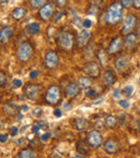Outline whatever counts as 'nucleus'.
I'll list each match as a JSON object with an SVG mask.
<instances>
[{
    "label": "nucleus",
    "mask_w": 140,
    "mask_h": 158,
    "mask_svg": "<svg viewBox=\"0 0 140 158\" xmlns=\"http://www.w3.org/2000/svg\"><path fill=\"white\" fill-rule=\"evenodd\" d=\"M27 14V10L23 6H19V8H15L14 10L11 12V17H12L14 21H21L22 19L26 16Z\"/></svg>",
    "instance_id": "6ab92c4d"
},
{
    "label": "nucleus",
    "mask_w": 140,
    "mask_h": 158,
    "mask_svg": "<svg viewBox=\"0 0 140 158\" xmlns=\"http://www.w3.org/2000/svg\"><path fill=\"white\" fill-rule=\"evenodd\" d=\"M104 150L107 154L109 155H114L120 151V144L117 140L114 139H108L104 143Z\"/></svg>",
    "instance_id": "f8f14e48"
},
{
    "label": "nucleus",
    "mask_w": 140,
    "mask_h": 158,
    "mask_svg": "<svg viewBox=\"0 0 140 158\" xmlns=\"http://www.w3.org/2000/svg\"><path fill=\"white\" fill-rule=\"evenodd\" d=\"M68 108H69V106H68L67 103H66V104H64V109H65V110H67Z\"/></svg>",
    "instance_id": "de8ad7c7"
},
{
    "label": "nucleus",
    "mask_w": 140,
    "mask_h": 158,
    "mask_svg": "<svg viewBox=\"0 0 140 158\" xmlns=\"http://www.w3.org/2000/svg\"><path fill=\"white\" fill-rule=\"evenodd\" d=\"M134 90H135V88L133 85H126L122 88L121 95H123L124 97H126V98H129V97H132L133 94H134Z\"/></svg>",
    "instance_id": "a878e982"
},
{
    "label": "nucleus",
    "mask_w": 140,
    "mask_h": 158,
    "mask_svg": "<svg viewBox=\"0 0 140 158\" xmlns=\"http://www.w3.org/2000/svg\"><path fill=\"white\" fill-rule=\"evenodd\" d=\"M29 3L32 9H38L41 8L42 6H44L46 3V0H30Z\"/></svg>",
    "instance_id": "bb28decb"
},
{
    "label": "nucleus",
    "mask_w": 140,
    "mask_h": 158,
    "mask_svg": "<svg viewBox=\"0 0 140 158\" xmlns=\"http://www.w3.org/2000/svg\"><path fill=\"white\" fill-rule=\"evenodd\" d=\"M123 43H124V41L122 40L121 37H115V38H113V39L111 40L110 44H109L108 50H107V51H108V54L114 55V54H117V53H119L120 51L122 50Z\"/></svg>",
    "instance_id": "9b49d317"
},
{
    "label": "nucleus",
    "mask_w": 140,
    "mask_h": 158,
    "mask_svg": "<svg viewBox=\"0 0 140 158\" xmlns=\"http://www.w3.org/2000/svg\"><path fill=\"white\" fill-rule=\"evenodd\" d=\"M17 133H19V128H17V127L13 126L9 129V135H10L11 137H16Z\"/></svg>",
    "instance_id": "e433bc0d"
},
{
    "label": "nucleus",
    "mask_w": 140,
    "mask_h": 158,
    "mask_svg": "<svg viewBox=\"0 0 140 158\" xmlns=\"http://www.w3.org/2000/svg\"><path fill=\"white\" fill-rule=\"evenodd\" d=\"M6 73L4 72L3 70H1L0 71V85H1V87L3 88V87H6Z\"/></svg>",
    "instance_id": "c756f323"
},
{
    "label": "nucleus",
    "mask_w": 140,
    "mask_h": 158,
    "mask_svg": "<svg viewBox=\"0 0 140 158\" xmlns=\"http://www.w3.org/2000/svg\"><path fill=\"white\" fill-rule=\"evenodd\" d=\"M137 24V17L136 15L133 14H128L125 17V21H124V25L121 29V35H126L127 33L132 32L134 30V28L136 27Z\"/></svg>",
    "instance_id": "9d476101"
},
{
    "label": "nucleus",
    "mask_w": 140,
    "mask_h": 158,
    "mask_svg": "<svg viewBox=\"0 0 140 158\" xmlns=\"http://www.w3.org/2000/svg\"><path fill=\"white\" fill-rule=\"evenodd\" d=\"M117 103H119V106H122L123 109H128L130 106V103L127 101V100H119Z\"/></svg>",
    "instance_id": "c9c22d12"
},
{
    "label": "nucleus",
    "mask_w": 140,
    "mask_h": 158,
    "mask_svg": "<svg viewBox=\"0 0 140 158\" xmlns=\"http://www.w3.org/2000/svg\"><path fill=\"white\" fill-rule=\"evenodd\" d=\"M32 53H34L32 45L28 41H24V42H22L19 45V48H17V51H16L17 59H19V61L26 63V61H28L32 58Z\"/></svg>",
    "instance_id": "f03ea898"
},
{
    "label": "nucleus",
    "mask_w": 140,
    "mask_h": 158,
    "mask_svg": "<svg viewBox=\"0 0 140 158\" xmlns=\"http://www.w3.org/2000/svg\"><path fill=\"white\" fill-rule=\"evenodd\" d=\"M137 43V35L134 32H129L125 35V40H124V44L126 48H132L136 45Z\"/></svg>",
    "instance_id": "aec40b11"
},
{
    "label": "nucleus",
    "mask_w": 140,
    "mask_h": 158,
    "mask_svg": "<svg viewBox=\"0 0 140 158\" xmlns=\"http://www.w3.org/2000/svg\"><path fill=\"white\" fill-rule=\"evenodd\" d=\"M82 25H83L85 28H90V27H92V22H91V19H84V21H83Z\"/></svg>",
    "instance_id": "a19ab883"
},
{
    "label": "nucleus",
    "mask_w": 140,
    "mask_h": 158,
    "mask_svg": "<svg viewBox=\"0 0 140 158\" xmlns=\"http://www.w3.org/2000/svg\"><path fill=\"white\" fill-rule=\"evenodd\" d=\"M78 83H79L80 87L84 88V89H88V88H91L93 85L92 80L88 77H81L79 79V81H78Z\"/></svg>",
    "instance_id": "b1692460"
},
{
    "label": "nucleus",
    "mask_w": 140,
    "mask_h": 158,
    "mask_svg": "<svg viewBox=\"0 0 140 158\" xmlns=\"http://www.w3.org/2000/svg\"><path fill=\"white\" fill-rule=\"evenodd\" d=\"M114 67L119 72H124L129 67V60L126 57H119L114 60Z\"/></svg>",
    "instance_id": "2eb2a0df"
},
{
    "label": "nucleus",
    "mask_w": 140,
    "mask_h": 158,
    "mask_svg": "<svg viewBox=\"0 0 140 158\" xmlns=\"http://www.w3.org/2000/svg\"><path fill=\"white\" fill-rule=\"evenodd\" d=\"M9 1H10V0H0V3H1V6H3V4L8 3Z\"/></svg>",
    "instance_id": "49530a36"
},
{
    "label": "nucleus",
    "mask_w": 140,
    "mask_h": 158,
    "mask_svg": "<svg viewBox=\"0 0 140 158\" xmlns=\"http://www.w3.org/2000/svg\"><path fill=\"white\" fill-rule=\"evenodd\" d=\"M91 37H92V35H91L90 31H87V30H82L77 38L78 46H79V48H84V46H86L88 43V40L91 39Z\"/></svg>",
    "instance_id": "ddd939ff"
},
{
    "label": "nucleus",
    "mask_w": 140,
    "mask_h": 158,
    "mask_svg": "<svg viewBox=\"0 0 140 158\" xmlns=\"http://www.w3.org/2000/svg\"><path fill=\"white\" fill-rule=\"evenodd\" d=\"M61 99V90H59L57 85H51L46 89L45 95H44V100L48 104H56Z\"/></svg>",
    "instance_id": "20e7f679"
},
{
    "label": "nucleus",
    "mask_w": 140,
    "mask_h": 158,
    "mask_svg": "<svg viewBox=\"0 0 140 158\" xmlns=\"http://www.w3.org/2000/svg\"><path fill=\"white\" fill-rule=\"evenodd\" d=\"M67 1L68 0H56V3H57V6H64Z\"/></svg>",
    "instance_id": "a18cd8bd"
},
{
    "label": "nucleus",
    "mask_w": 140,
    "mask_h": 158,
    "mask_svg": "<svg viewBox=\"0 0 140 158\" xmlns=\"http://www.w3.org/2000/svg\"><path fill=\"white\" fill-rule=\"evenodd\" d=\"M42 114H43V111H42L41 108H35L34 110H32V115H34L35 117H37V118L41 117Z\"/></svg>",
    "instance_id": "473e14b6"
},
{
    "label": "nucleus",
    "mask_w": 140,
    "mask_h": 158,
    "mask_svg": "<svg viewBox=\"0 0 140 158\" xmlns=\"http://www.w3.org/2000/svg\"><path fill=\"white\" fill-rule=\"evenodd\" d=\"M8 138H9V135H6V133H1V135H0V142H1L2 144L6 143V142L8 141Z\"/></svg>",
    "instance_id": "58836bf2"
},
{
    "label": "nucleus",
    "mask_w": 140,
    "mask_h": 158,
    "mask_svg": "<svg viewBox=\"0 0 140 158\" xmlns=\"http://www.w3.org/2000/svg\"><path fill=\"white\" fill-rule=\"evenodd\" d=\"M123 6L121 1H114L108 6L105 14V22L108 25L114 26L123 19Z\"/></svg>",
    "instance_id": "f257e3e1"
},
{
    "label": "nucleus",
    "mask_w": 140,
    "mask_h": 158,
    "mask_svg": "<svg viewBox=\"0 0 140 158\" xmlns=\"http://www.w3.org/2000/svg\"><path fill=\"white\" fill-rule=\"evenodd\" d=\"M77 151L80 153V154H84L86 156V155H88V148H85L84 146V144L83 143H78L77 144Z\"/></svg>",
    "instance_id": "c85d7f7f"
},
{
    "label": "nucleus",
    "mask_w": 140,
    "mask_h": 158,
    "mask_svg": "<svg viewBox=\"0 0 140 158\" xmlns=\"http://www.w3.org/2000/svg\"><path fill=\"white\" fill-rule=\"evenodd\" d=\"M44 64L49 70H54L59 64V56L55 51L49 50L44 54Z\"/></svg>",
    "instance_id": "39448f33"
},
{
    "label": "nucleus",
    "mask_w": 140,
    "mask_h": 158,
    "mask_svg": "<svg viewBox=\"0 0 140 158\" xmlns=\"http://www.w3.org/2000/svg\"><path fill=\"white\" fill-rule=\"evenodd\" d=\"M86 141H87L88 146H91V148H99L103 144V135H101V133L99 131L92 130L88 132Z\"/></svg>",
    "instance_id": "1a4fd4ad"
},
{
    "label": "nucleus",
    "mask_w": 140,
    "mask_h": 158,
    "mask_svg": "<svg viewBox=\"0 0 140 158\" xmlns=\"http://www.w3.org/2000/svg\"><path fill=\"white\" fill-rule=\"evenodd\" d=\"M117 123H119V119H117L115 116H113V115H108V116L105 118V126L108 127L109 129L115 128L117 125Z\"/></svg>",
    "instance_id": "5701e85b"
},
{
    "label": "nucleus",
    "mask_w": 140,
    "mask_h": 158,
    "mask_svg": "<svg viewBox=\"0 0 140 158\" xmlns=\"http://www.w3.org/2000/svg\"><path fill=\"white\" fill-rule=\"evenodd\" d=\"M2 109H3V112L6 113V115H10V116L15 115L17 112V106H15V104L11 103V102H6Z\"/></svg>",
    "instance_id": "4be33fe9"
},
{
    "label": "nucleus",
    "mask_w": 140,
    "mask_h": 158,
    "mask_svg": "<svg viewBox=\"0 0 140 158\" xmlns=\"http://www.w3.org/2000/svg\"><path fill=\"white\" fill-rule=\"evenodd\" d=\"M103 82L104 84L107 86V87H110L112 86L113 84L117 82V77H115V74L113 73L112 70L108 69L104 72V75H103Z\"/></svg>",
    "instance_id": "4468645a"
},
{
    "label": "nucleus",
    "mask_w": 140,
    "mask_h": 158,
    "mask_svg": "<svg viewBox=\"0 0 140 158\" xmlns=\"http://www.w3.org/2000/svg\"><path fill=\"white\" fill-rule=\"evenodd\" d=\"M12 85L14 88H19L23 86V82H22V80H19V79H14L12 81Z\"/></svg>",
    "instance_id": "f704fd0d"
},
{
    "label": "nucleus",
    "mask_w": 140,
    "mask_h": 158,
    "mask_svg": "<svg viewBox=\"0 0 140 158\" xmlns=\"http://www.w3.org/2000/svg\"><path fill=\"white\" fill-rule=\"evenodd\" d=\"M133 6L137 10L140 9V0H134V3H133Z\"/></svg>",
    "instance_id": "c03bdc74"
},
{
    "label": "nucleus",
    "mask_w": 140,
    "mask_h": 158,
    "mask_svg": "<svg viewBox=\"0 0 140 158\" xmlns=\"http://www.w3.org/2000/svg\"><path fill=\"white\" fill-rule=\"evenodd\" d=\"M120 95H121V92H120V90H117V89L113 90L112 97L114 98V99H119V98H120Z\"/></svg>",
    "instance_id": "79ce46f5"
},
{
    "label": "nucleus",
    "mask_w": 140,
    "mask_h": 158,
    "mask_svg": "<svg viewBox=\"0 0 140 158\" xmlns=\"http://www.w3.org/2000/svg\"><path fill=\"white\" fill-rule=\"evenodd\" d=\"M121 3L124 9H129L130 6H133L134 0H121Z\"/></svg>",
    "instance_id": "7c9ffc66"
},
{
    "label": "nucleus",
    "mask_w": 140,
    "mask_h": 158,
    "mask_svg": "<svg viewBox=\"0 0 140 158\" xmlns=\"http://www.w3.org/2000/svg\"><path fill=\"white\" fill-rule=\"evenodd\" d=\"M83 71L93 79H97L100 75V66L96 61H88L83 66Z\"/></svg>",
    "instance_id": "6e6552de"
},
{
    "label": "nucleus",
    "mask_w": 140,
    "mask_h": 158,
    "mask_svg": "<svg viewBox=\"0 0 140 158\" xmlns=\"http://www.w3.org/2000/svg\"><path fill=\"white\" fill-rule=\"evenodd\" d=\"M23 90H24V95L26 96V98L32 100V101H36L40 95V87L38 84L28 83L27 85L24 86Z\"/></svg>",
    "instance_id": "0eeeda50"
},
{
    "label": "nucleus",
    "mask_w": 140,
    "mask_h": 158,
    "mask_svg": "<svg viewBox=\"0 0 140 158\" xmlns=\"http://www.w3.org/2000/svg\"><path fill=\"white\" fill-rule=\"evenodd\" d=\"M12 35H13V28L11 26H6L0 31V42L2 44H6L11 39Z\"/></svg>",
    "instance_id": "f3484780"
},
{
    "label": "nucleus",
    "mask_w": 140,
    "mask_h": 158,
    "mask_svg": "<svg viewBox=\"0 0 140 158\" xmlns=\"http://www.w3.org/2000/svg\"><path fill=\"white\" fill-rule=\"evenodd\" d=\"M86 97H88V98H95V97H97V90L96 89H93L92 87H91V89H88V90H86Z\"/></svg>",
    "instance_id": "2f4dec72"
},
{
    "label": "nucleus",
    "mask_w": 140,
    "mask_h": 158,
    "mask_svg": "<svg viewBox=\"0 0 140 158\" xmlns=\"http://www.w3.org/2000/svg\"><path fill=\"white\" fill-rule=\"evenodd\" d=\"M138 84H139V86H140V77H139V79H138Z\"/></svg>",
    "instance_id": "8fccbe9b"
},
{
    "label": "nucleus",
    "mask_w": 140,
    "mask_h": 158,
    "mask_svg": "<svg viewBox=\"0 0 140 158\" xmlns=\"http://www.w3.org/2000/svg\"><path fill=\"white\" fill-rule=\"evenodd\" d=\"M40 29H41V27H40V25L38 23H30L25 27L26 33H28V35H32L39 33Z\"/></svg>",
    "instance_id": "412c9836"
},
{
    "label": "nucleus",
    "mask_w": 140,
    "mask_h": 158,
    "mask_svg": "<svg viewBox=\"0 0 140 158\" xmlns=\"http://www.w3.org/2000/svg\"><path fill=\"white\" fill-rule=\"evenodd\" d=\"M53 114H54V116H56V117H62L63 113H62V111L59 110V109H55L54 112H53Z\"/></svg>",
    "instance_id": "37998d69"
},
{
    "label": "nucleus",
    "mask_w": 140,
    "mask_h": 158,
    "mask_svg": "<svg viewBox=\"0 0 140 158\" xmlns=\"http://www.w3.org/2000/svg\"><path fill=\"white\" fill-rule=\"evenodd\" d=\"M48 126V124L45 123V122H43V121H38L37 123L34 125V132L35 133H37V132H39V130H41V129H43V128H45V127Z\"/></svg>",
    "instance_id": "cd10ccee"
},
{
    "label": "nucleus",
    "mask_w": 140,
    "mask_h": 158,
    "mask_svg": "<svg viewBox=\"0 0 140 158\" xmlns=\"http://www.w3.org/2000/svg\"><path fill=\"white\" fill-rule=\"evenodd\" d=\"M138 131H139V133H140V121H139V123H138Z\"/></svg>",
    "instance_id": "09e8293b"
},
{
    "label": "nucleus",
    "mask_w": 140,
    "mask_h": 158,
    "mask_svg": "<svg viewBox=\"0 0 140 158\" xmlns=\"http://www.w3.org/2000/svg\"><path fill=\"white\" fill-rule=\"evenodd\" d=\"M17 157L19 158H35L36 154L34 151L29 150V148H24V150L19 151V153L17 154Z\"/></svg>",
    "instance_id": "393cba45"
},
{
    "label": "nucleus",
    "mask_w": 140,
    "mask_h": 158,
    "mask_svg": "<svg viewBox=\"0 0 140 158\" xmlns=\"http://www.w3.org/2000/svg\"><path fill=\"white\" fill-rule=\"evenodd\" d=\"M65 92H66V96H67L68 98L73 99V98H75L78 95H79L80 85L79 84H75V83H69L67 86H66Z\"/></svg>",
    "instance_id": "dca6fc26"
},
{
    "label": "nucleus",
    "mask_w": 140,
    "mask_h": 158,
    "mask_svg": "<svg viewBox=\"0 0 140 158\" xmlns=\"http://www.w3.org/2000/svg\"><path fill=\"white\" fill-rule=\"evenodd\" d=\"M50 138H51V133L50 132H45V133H43V135H41L40 140H41V141H43V142H46V141H49V140H50Z\"/></svg>",
    "instance_id": "4c0bfd02"
},
{
    "label": "nucleus",
    "mask_w": 140,
    "mask_h": 158,
    "mask_svg": "<svg viewBox=\"0 0 140 158\" xmlns=\"http://www.w3.org/2000/svg\"><path fill=\"white\" fill-rule=\"evenodd\" d=\"M72 124H73V127L79 131L86 130V128L88 127V121L85 117H75V118L73 119Z\"/></svg>",
    "instance_id": "a211bd4d"
},
{
    "label": "nucleus",
    "mask_w": 140,
    "mask_h": 158,
    "mask_svg": "<svg viewBox=\"0 0 140 158\" xmlns=\"http://www.w3.org/2000/svg\"><path fill=\"white\" fill-rule=\"evenodd\" d=\"M63 16H64V12H62V11H57V12L55 13V17H53V19H52L53 23H57V22H58Z\"/></svg>",
    "instance_id": "72a5a7b5"
},
{
    "label": "nucleus",
    "mask_w": 140,
    "mask_h": 158,
    "mask_svg": "<svg viewBox=\"0 0 140 158\" xmlns=\"http://www.w3.org/2000/svg\"><path fill=\"white\" fill-rule=\"evenodd\" d=\"M55 11V6L52 2H48L44 6H42L39 9V12H38V16L42 19L43 22H48L51 17L53 16V13Z\"/></svg>",
    "instance_id": "423d86ee"
},
{
    "label": "nucleus",
    "mask_w": 140,
    "mask_h": 158,
    "mask_svg": "<svg viewBox=\"0 0 140 158\" xmlns=\"http://www.w3.org/2000/svg\"><path fill=\"white\" fill-rule=\"evenodd\" d=\"M38 75H39V72H38L37 70H32V71H30V73H29V77H30L32 80L37 79Z\"/></svg>",
    "instance_id": "ea45409f"
},
{
    "label": "nucleus",
    "mask_w": 140,
    "mask_h": 158,
    "mask_svg": "<svg viewBox=\"0 0 140 158\" xmlns=\"http://www.w3.org/2000/svg\"><path fill=\"white\" fill-rule=\"evenodd\" d=\"M57 45L65 52H70L73 48V37L70 32H62L57 35Z\"/></svg>",
    "instance_id": "7ed1b4c3"
}]
</instances>
